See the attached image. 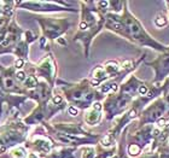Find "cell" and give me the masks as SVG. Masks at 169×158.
<instances>
[{"instance_id": "cell-11", "label": "cell", "mask_w": 169, "mask_h": 158, "mask_svg": "<svg viewBox=\"0 0 169 158\" xmlns=\"http://www.w3.org/2000/svg\"><path fill=\"white\" fill-rule=\"evenodd\" d=\"M30 158H38L36 156H34V155H30Z\"/></svg>"}, {"instance_id": "cell-1", "label": "cell", "mask_w": 169, "mask_h": 158, "mask_svg": "<svg viewBox=\"0 0 169 158\" xmlns=\"http://www.w3.org/2000/svg\"><path fill=\"white\" fill-rule=\"evenodd\" d=\"M13 156H15L16 158H24V156H25L24 150L23 148H17L15 152H13Z\"/></svg>"}, {"instance_id": "cell-8", "label": "cell", "mask_w": 169, "mask_h": 158, "mask_svg": "<svg viewBox=\"0 0 169 158\" xmlns=\"http://www.w3.org/2000/svg\"><path fill=\"white\" fill-rule=\"evenodd\" d=\"M53 101H55V104H58V103L62 101V98H60V97H56L55 99H53Z\"/></svg>"}, {"instance_id": "cell-4", "label": "cell", "mask_w": 169, "mask_h": 158, "mask_svg": "<svg viewBox=\"0 0 169 158\" xmlns=\"http://www.w3.org/2000/svg\"><path fill=\"white\" fill-rule=\"evenodd\" d=\"M131 153L132 155H137L138 152H139V147L138 146H135V145H133V146H131Z\"/></svg>"}, {"instance_id": "cell-7", "label": "cell", "mask_w": 169, "mask_h": 158, "mask_svg": "<svg viewBox=\"0 0 169 158\" xmlns=\"http://www.w3.org/2000/svg\"><path fill=\"white\" fill-rule=\"evenodd\" d=\"M157 123H158L159 127H163V126H166V124H164V123H166V120H159Z\"/></svg>"}, {"instance_id": "cell-5", "label": "cell", "mask_w": 169, "mask_h": 158, "mask_svg": "<svg viewBox=\"0 0 169 158\" xmlns=\"http://www.w3.org/2000/svg\"><path fill=\"white\" fill-rule=\"evenodd\" d=\"M23 64H24V63H23L22 59H17L16 63H15V66L18 68V69H21V68H23Z\"/></svg>"}, {"instance_id": "cell-2", "label": "cell", "mask_w": 169, "mask_h": 158, "mask_svg": "<svg viewBox=\"0 0 169 158\" xmlns=\"http://www.w3.org/2000/svg\"><path fill=\"white\" fill-rule=\"evenodd\" d=\"M35 85H36V80L34 77H29L28 80H27V86L28 87H34Z\"/></svg>"}, {"instance_id": "cell-10", "label": "cell", "mask_w": 169, "mask_h": 158, "mask_svg": "<svg viewBox=\"0 0 169 158\" xmlns=\"http://www.w3.org/2000/svg\"><path fill=\"white\" fill-rule=\"evenodd\" d=\"M139 92H140V94H145L146 93V87H141Z\"/></svg>"}, {"instance_id": "cell-3", "label": "cell", "mask_w": 169, "mask_h": 158, "mask_svg": "<svg viewBox=\"0 0 169 158\" xmlns=\"http://www.w3.org/2000/svg\"><path fill=\"white\" fill-rule=\"evenodd\" d=\"M68 112H69L71 116H76L77 115V110L75 109V107H73V106H70L69 109H68Z\"/></svg>"}, {"instance_id": "cell-9", "label": "cell", "mask_w": 169, "mask_h": 158, "mask_svg": "<svg viewBox=\"0 0 169 158\" xmlns=\"http://www.w3.org/2000/svg\"><path fill=\"white\" fill-rule=\"evenodd\" d=\"M93 107H94V110H100V109H101V105L99 104V103H96Z\"/></svg>"}, {"instance_id": "cell-6", "label": "cell", "mask_w": 169, "mask_h": 158, "mask_svg": "<svg viewBox=\"0 0 169 158\" xmlns=\"http://www.w3.org/2000/svg\"><path fill=\"white\" fill-rule=\"evenodd\" d=\"M16 75H17V79H18L19 81H23V80L25 79V76H24V73H23V71H18Z\"/></svg>"}]
</instances>
